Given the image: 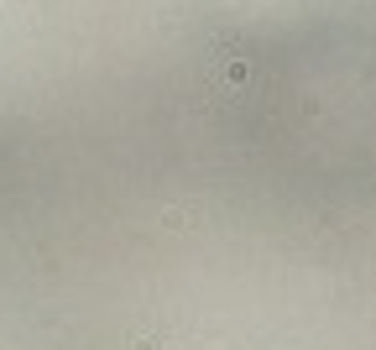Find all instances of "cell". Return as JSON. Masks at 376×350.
<instances>
[{"mask_svg": "<svg viewBox=\"0 0 376 350\" xmlns=\"http://www.w3.org/2000/svg\"><path fill=\"white\" fill-rule=\"evenodd\" d=\"M209 78H214V84H220L225 94H230V89H240V84L251 78V63L240 58V52H225V58H220V63L209 69Z\"/></svg>", "mask_w": 376, "mask_h": 350, "instance_id": "cell-1", "label": "cell"}, {"mask_svg": "<svg viewBox=\"0 0 376 350\" xmlns=\"http://www.w3.org/2000/svg\"><path fill=\"white\" fill-rule=\"evenodd\" d=\"M199 220H204V209H199V204H172V209L163 214L168 231H199Z\"/></svg>", "mask_w": 376, "mask_h": 350, "instance_id": "cell-2", "label": "cell"}, {"mask_svg": "<svg viewBox=\"0 0 376 350\" xmlns=\"http://www.w3.org/2000/svg\"><path fill=\"white\" fill-rule=\"evenodd\" d=\"M126 350H172L168 345V334H157V329H146V334H131Z\"/></svg>", "mask_w": 376, "mask_h": 350, "instance_id": "cell-3", "label": "cell"}]
</instances>
